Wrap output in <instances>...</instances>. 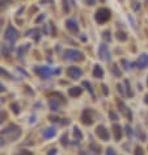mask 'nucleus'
<instances>
[{"instance_id": "obj_17", "label": "nucleus", "mask_w": 148, "mask_h": 155, "mask_svg": "<svg viewBox=\"0 0 148 155\" xmlns=\"http://www.w3.org/2000/svg\"><path fill=\"white\" fill-rule=\"evenodd\" d=\"M122 64H123V66H125V69H126V70H128V69H130V63H128V62H127V60H126V59H122Z\"/></svg>"}, {"instance_id": "obj_20", "label": "nucleus", "mask_w": 148, "mask_h": 155, "mask_svg": "<svg viewBox=\"0 0 148 155\" xmlns=\"http://www.w3.org/2000/svg\"><path fill=\"white\" fill-rule=\"evenodd\" d=\"M83 86H84V87H87V88L89 89V92H93V91H92V88H91V84H89L88 82H84V83H83Z\"/></svg>"}, {"instance_id": "obj_12", "label": "nucleus", "mask_w": 148, "mask_h": 155, "mask_svg": "<svg viewBox=\"0 0 148 155\" xmlns=\"http://www.w3.org/2000/svg\"><path fill=\"white\" fill-rule=\"evenodd\" d=\"M54 135H55V129H53V128H48V129H46L43 132V137L45 138H51Z\"/></svg>"}, {"instance_id": "obj_25", "label": "nucleus", "mask_w": 148, "mask_h": 155, "mask_svg": "<svg viewBox=\"0 0 148 155\" xmlns=\"http://www.w3.org/2000/svg\"><path fill=\"white\" fill-rule=\"evenodd\" d=\"M126 130H127V134H128V135H131V129H130V128L127 126V128H126Z\"/></svg>"}, {"instance_id": "obj_16", "label": "nucleus", "mask_w": 148, "mask_h": 155, "mask_svg": "<svg viewBox=\"0 0 148 155\" xmlns=\"http://www.w3.org/2000/svg\"><path fill=\"white\" fill-rule=\"evenodd\" d=\"M125 84H126V87H127V93L131 96V97H132V96H134V93H132V91L130 89V83H128V82L126 80V82H125Z\"/></svg>"}, {"instance_id": "obj_23", "label": "nucleus", "mask_w": 148, "mask_h": 155, "mask_svg": "<svg viewBox=\"0 0 148 155\" xmlns=\"http://www.w3.org/2000/svg\"><path fill=\"white\" fill-rule=\"evenodd\" d=\"M55 154H57V150H50V152L47 155H55Z\"/></svg>"}, {"instance_id": "obj_13", "label": "nucleus", "mask_w": 148, "mask_h": 155, "mask_svg": "<svg viewBox=\"0 0 148 155\" xmlns=\"http://www.w3.org/2000/svg\"><path fill=\"white\" fill-rule=\"evenodd\" d=\"M114 133H115V139H121L122 138V130H121L119 125H114Z\"/></svg>"}, {"instance_id": "obj_1", "label": "nucleus", "mask_w": 148, "mask_h": 155, "mask_svg": "<svg viewBox=\"0 0 148 155\" xmlns=\"http://www.w3.org/2000/svg\"><path fill=\"white\" fill-rule=\"evenodd\" d=\"M96 21L100 24H104L105 21H108L109 19H110V11L106 8H100L98 11L96 12Z\"/></svg>"}, {"instance_id": "obj_22", "label": "nucleus", "mask_w": 148, "mask_h": 155, "mask_svg": "<svg viewBox=\"0 0 148 155\" xmlns=\"http://www.w3.org/2000/svg\"><path fill=\"white\" fill-rule=\"evenodd\" d=\"M87 3H88L89 5H93V4L96 3V0H87Z\"/></svg>"}, {"instance_id": "obj_15", "label": "nucleus", "mask_w": 148, "mask_h": 155, "mask_svg": "<svg viewBox=\"0 0 148 155\" xmlns=\"http://www.w3.org/2000/svg\"><path fill=\"white\" fill-rule=\"evenodd\" d=\"M74 134H75V137H77V139H81V137H83L81 133H80V130L77 129V128H75L74 129Z\"/></svg>"}, {"instance_id": "obj_14", "label": "nucleus", "mask_w": 148, "mask_h": 155, "mask_svg": "<svg viewBox=\"0 0 148 155\" xmlns=\"http://www.w3.org/2000/svg\"><path fill=\"white\" fill-rule=\"evenodd\" d=\"M117 38L121 41H126L127 40V37H126V34L123 32H117Z\"/></svg>"}, {"instance_id": "obj_21", "label": "nucleus", "mask_w": 148, "mask_h": 155, "mask_svg": "<svg viewBox=\"0 0 148 155\" xmlns=\"http://www.w3.org/2000/svg\"><path fill=\"white\" fill-rule=\"evenodd\" d=\"M17 155H31V152H29V151H21V152H18Z\"/></svg>"}, {"instance_id": "obj_24", "label": "nucleus", "mask_w": 148, "mask_h": 155, "mask_svg": "<svg viewBox=\"0 0 148 155\" xmlns=\"http://www.w3.org/2000/svg\"><path fill=\"white\" fill-rule=\"evenodd\" d=\"M110 116H111V120H114V121L117 120V117H115V115H114L113 112H110Z\"/></svg>"}, {"instance_id": "obj_10", "label": "nucleus", "mask_w": 148, "mask_h": 155, "mask_svg": "<svg viewBox=\"0 0 148 155\" xmlns=\"http://www.w3.org/2000/svg\"><path fill=\"white\" fill-rule=\"evenodd\" d=\"M93 75H94L96 78H100V79L104 76V71H102V69H101V66H96V67H94Z\"/></svg>"}, {"instance_id": "obj_27", "label": "nucleus", "mask_w": 148, "mask_h": 155, "mask_svg": "<svg viewBox=\"0 0 148 155\" xmlns=\"http://www.w3.org/2000/svg\"><path fill=\"white\" fill-rule=\"evenodd\" d=\"M145 103H147V104H148V95H147V96H145Z\"/></svg>"}, {"instance_id": "obj_3", "label": "nucleus", "mask_w": 148, "mask_h": 155, "mask_svg": "<svg viewBox=\"0 0 148 155\" xmlns=\"http://www.w3.org/2000/svg\"><path fill=\"white\" fill-rule=\"evenodd\" d=\"M98 55H100L101 59L104 60H110V53H109V49L106 45H101L100 49H98Z\"/></svg>"}, {"instance_id": "obj_9", "label": "nucleus", "mask_w": 148, "mask_h": 155, "mask_svg": "<svg viewBox=\"0 0 148 155\" xmlns=\"http://www.w3.org/2000/svg\"><path fill=\"white\" fill-rule=\"evenodd\" d=\"M65 25H67V28L71 30V32H74V33H76L77 32V24H76V21H74V20H67V23H65Z\"/></svg>"}, {"instance_id": "obj_4", "label": "nucleus", "mask_w": 148, "mask_h": 155, "mask_svg": "<svg viewBox=\"0 0 148 155\" xmlns=\"http://www.w3.org/2000/svg\"><path fill=\"white\" fill-rule=\"evenodd\" d=\"M35 72H37L38 75H41V76L43 78V79H46V78H48L50 75L53 74V71L48 67H42V66H40V67H35Z\"/></svg>"}, {"instance_id": "obj_11", "label": "nucleus", "mask_w": 148, "mask_h": 155, "mask_svg": "<svg viewBox=\"0 0 148 155\" xmlns=\"http://www.w3.org/2000/svg\"><path fill=\"white\" fill-rule=\"evenodd\" d=\"M68 92H70V95L71 96H80L81 95V92H83V89L79 88V87H74V88H71Z\"/></svg>"}, {"instance_id": "obj_7", "label": "nucleus", "mask_w": 148, "mask_h": 155, "mask_svg": "<svg viewBox=\"0 0 148 155\" xmlns=\"http://www.w3.org/2000/svg\"><path fill=\"white\" fill-rule=\"evenodd\" d=\"M96 133L97 135L101 138V139H104V141H108L109 139V133H108V129L104 126H98L96 129Z\"/></svg>"}, {"instance_id": "obj_5", "label": "nucleus", "mask_w": 148, "mask_h": 155, "mask_svg": "<svg viewBox=\"0 0 148 155\" xmlns=\"http://www.w3.org/2000/svg\"><path fill=\"white\" fill-rule=\"evenodd\" d=\"M67 74H68V76L72 78V79H79L83 72H81V70H80L79 67H70V69L67 70Z\"/></svg>"}, {"instance_id": "obj_28", "label": "nucleus", "mask_w": 148, "mask_h": 155, "mask_svg": "<svg viewBox=\"0 0 148 155\" xmlns=\"http://www.w3.org/2000/svg\"><path fill=\"white\" fill-rule=\"evenodd\" d=\"M147 84H148V79H147Z\"/></svg>"}, {"instance_id": "obj_19", "label": "nucleus", "mask_w": 148, "mask_h": 155, "mask_svg": "<svg viewBox=\"0 0 148 155\" xmlns=\"http://www.w3.org/2000/svg\"><path fill=\"white\" fill-rule=\"evenodd\" d=\"M106 155H115V151H114V150L110 147V149L106 150Z\"/></svg>"}, {"instance_id": "obj_18", "label": "nucleus", "mask_w": 148, "mask_h": 155, "mask_svg": "<svg viewBox=\"0 0 148 155\" xmlns=\"http://www.w3.org/2000/svg\"><path fill=\"white\" fill-rule=\"evenodd\" d=\"M135 155H144V152H143V150L140 149V147H136V150H135Z\"/></svg>"}, {"instance_id": "obj_8", "label": "nucleus", "mask_w": 148, "mask_h": 155, "mask_svg": "<svg viewBox=\"0 0 148 155\" xmlns=\"http://www.w3.org/2000/svg\"><path fill=\"white\" fill-rule=\"evenodd\" d=\"M138 66H139V69L148 67V55L147 54H142L139 57V59H138Z\"/></svg>"}, {"instance_id": "obj_6", "label": "nucleus", "mask_w": 148, "mask_h": 155, "mask_svg": "<svg viewBox=\"0 0 148 155\" xmlns=\"http://www.w3.org/2000/svg\"><path fill=\"white\" fill-rule=\"evenodd\" d=\"M5 38L7 40H9V41H12L13 42L16 38H17V36H18V33H17V30L16 29H13V26H9L8 29H7V32H5Z\"/></svg>"}, {"instance_id": "obj_2", "label": "nucleus", "mask_w": 148, "mask_h": 155, "mask_svg": "<svg viewBox=\"0 0 148 155\" xmlns=\"http://www.w3.org/2000/svg\"><path fill=\"white\" fill-rule=\"evenodd\" d=\"M64 58L65 59H71V60H75V59H81L83 58V54L80 51H76V50H65L64 53Z\"/></svg>"}, {"instance_id": "obj_26", "label": "nucleus", "mask_w": 148, "mask_h": 155, "mask_svg": "<svg viewBox=\"0 0 148 155\" xmlns=\"http://www.w3.org/2000/svg\"><path fill=\"white\" fill-rule=\"evenodd\" d=\"M3 89H4V86H1V84H0V92L3 91Z\"/></svg>"}]
</instances>
